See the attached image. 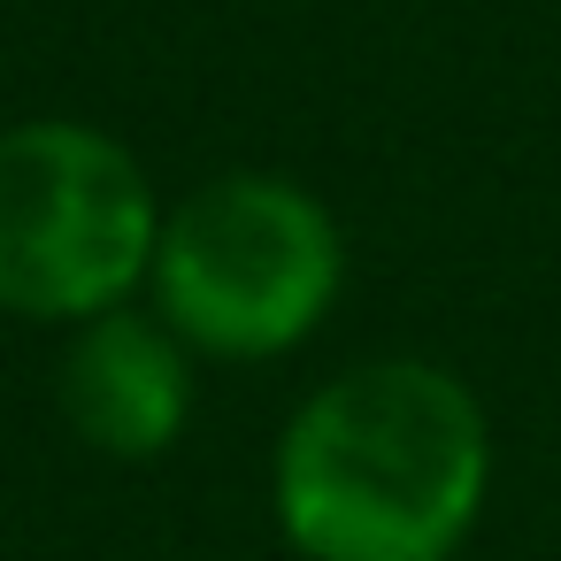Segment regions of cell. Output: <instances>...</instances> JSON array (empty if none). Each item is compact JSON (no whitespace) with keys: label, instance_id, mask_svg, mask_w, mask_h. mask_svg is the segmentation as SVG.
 <instances>
[{"label":"cell","instance_id":"cell-4","mask_svg":"<svg viewBox=\"0 0 561 561\" xmlns=\"http://www.w3.org/2000/svg\"><path fill=\"white\" fill-rule=\"evenodd\" d=\"M62 423L108 461H162L193 423V346L154 308H108L62 346Z\"/></svg>","mask_w":561,"mask_h":561},{"label":"cell","instance_id":"cell-3","mask_svg":"<svg viewBox=\"0 0 561 561\" xmlns=\"http://www.w3.org/2000/svg\"><path fill=\"white\" fill-rule=\"evenodd\" d=\"M162 208L116 131L85 116L0 124V316L78 331L139 300Z\"/></svg>","mask_w":561,"mask_h":561},{"label":"cell","instance_id":"cell-1","mask_svg":"<svg viewBox=\"0 0 561 561\" xmlns=\"http://www.w3.org/2000/svg\"><path fill=\"white\" fill-rule=\"evenodd\" d=\"M484 492L492 415L431 354L323 377L270 446V515L300 561H454Z\"/></svg>","mask_w":561,"mask_h":561},{"label":"cell","instance_id":"cell-2","mask_svg":"<svg viewBox=\"0 0 561 561\" xmlns=\"http://www.w3.org/2000/svg\"><path fill=\"white\" fill-rule=\"evenodd\" d=\"M346 293V231L285 170H224L162 208L147 308L216 362H277Z\"/></svg>","mask_w":561,"mask_h":561},{"label":"cell","instance_id":"cell-5","mask_svg":"<svg viewBox=\"0 0 561 561\" xmlns=\"http://www.w3.org/2000/svg\"><path fill=\"white\" fill-rule=\"evenodd\" d=\"M454 561H469V553H454Z\"/></svg>","mask_w":561,"mask_h":561}]
</instances>
